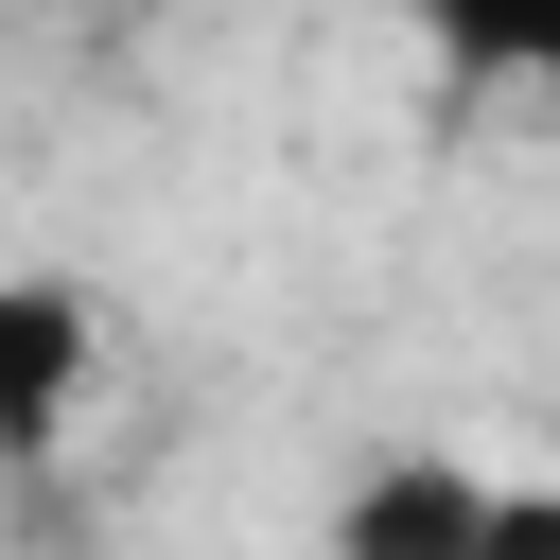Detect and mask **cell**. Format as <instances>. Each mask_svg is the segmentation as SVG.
Returning <instances> with one entry per match:
<instances>
[{
	"label": "cell",
	"instance_id": "cell-1",
	"mask_svg": "<svg viewBox=\"0 0 560 560\" xmlns=\"http://www.w3.org/2000/svg\"><path fill=\"white\" fill-rule=\"evenodd\" d=\"M472 525H490L472 455H368L350 508H332V560H472Z\"/></svg>",
	"mask_w": 560,
	"mask_h": 560
},
{
	"label": "cell",
	"instance_id": "cell-2",
	"mask_svg": "<svg viewBox=\"0 0 560 560\" xmlns=\"http://www.w3.org/2000/svg\"><path fill=\"white\" fill-rule=\"evenodd\" d=\"M88 350H105V315H88L70 280H0V455H52V438H70Z\"/></svg>",
	"mask_w": 560,
	"mask_h": 560
},
{
	"label": "cell",
	"instance_id": "cell-3",
	"mask_svg": "<svg viewBox=\"0 0 560 560\" xmlns=\"http://www.w3.org/2000/svg\"><path fill=\"white\" fill-rule=\"evenodd\" d=\"M385 18H420L455 70H490V88H560V0H385Z\"/></svg>",
	"mask_w": 560,
	"mask_h": 560
},
{
	"label": "cell",
	"instance_id": "cell-4",
	"mask_svg": "<svg viewBox=\"0 0 560 560\" xmlns=\"http://www.w3.org/2000/svg\"><path fill=\"white\" fill-rule=\"evenodd\" d=\"M472 560H560V490H490V525H472Z\"/></svg>",
	"mask_w": 560,
	"mask_h": 560
}]
</instances>
